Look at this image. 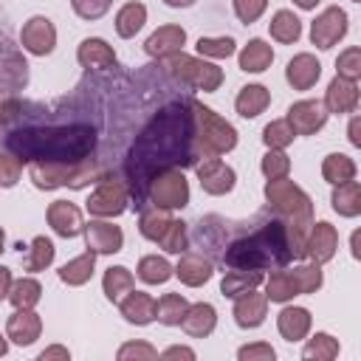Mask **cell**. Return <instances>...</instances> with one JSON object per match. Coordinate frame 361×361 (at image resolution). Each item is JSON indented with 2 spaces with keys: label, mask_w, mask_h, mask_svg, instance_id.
<instances>
[{
  "label": "cell",
  "mask_w": 361,
  "mask_h": 361,
  "mask_svg": "<svg viewBox=\"0 0 361 361\" xmlns=\"http://www.w3.org/2000/svg\"><path fill=\"white\" fill-rule=\"evenodd\" d=\"M8 353V341H6V336L0 333V355H6Z\"/></svg>",
  "instance_id": "cell-62"
},
{
  "label": "cell",
  "mask_w": 361,
  "mask_h": 361,
  "mask_svg": "<svg viewBox=\"0 0 361 361\" xmlns=\"http://www.w3.org/2000/svg\"><path fill=\"white\" fill-rule=\"evenodd\" d=\"M147 197L152 200V206L158 209H183L189 203V180L183 175V169L169 166L158 175H152V180L147 183Z\"/></svg>",
  "instance_id": "cell-6"
},
{
  "label": "cell",
  "mask_w": 361,
  "mask_h": 361,
  "mask_svg": "<svg viewBox=\"0 0 361 361\" xmlns=\"http://www.w3.org/2000/svg\"><path fill=\"white\" fill-rule=\"evenodd\" d=\"M118 307H121V316L130 322V324H149L155 322V299L144 290H127L124 299H118Z\"/></svg>",
  "instance_id": "cell-23"
},
{
  "label": "cell",
  "mask_w": 361,
  "mask_h": 361,
  "mask_svg": "<svg viewBox=\"0 0 361 361\" xmlns=\"http://www.w3.org/2000/svg\"><path fill=\"white\" fill-rule=\"evenodd\" d=\"M293 259L290 243H288V228L285 220L274 217L265 220L259 228L231 240L223 251V265L226 268H248V271H276L285 268Z\"/></svg>",
  "instance_id": "cell-3"
},
{
  "label": "cell",
  "mask_w": 361,
  "mask_h": 361,
  "mask_svg": "<svg viewBox=\"0 0 361 361\" xmlns=\"http://www.w3.org/2000/svg\"><path fill=\"white\" fill-rule=\"evenodd\" d=\"M11 271L6 268V265H0V302L3 299H8V290H11Z\"/></svg>",
  "instance_id": "cell-57"
},
{
  "label": "cell",
  "mask_w": 361,
  "mask_h": 361,
  "mask_svg": "<svg viewBox=\"0 0 361 361\" xmlns=\"http://www.w3.org/2000/svg\"><path fill=\"white\" fill-rule=\"evenodd\" d=\"M3 248H6V231H3V226H0V254H3Z\"/></svg>",
  "instance_id": "cell-63"
},
{
  "label": "cell",
  "mask_w": 361,
  "mask_h": 361,
  "mask_svg": "<svg viewBox=\"0 0 361 361\" xmlns=\"http://www.w3.org/2000/svg\"><path fill=\"white\" fill-rule=\"evenodd\" d=\"M288 172H290V158L282 149H268L262 158V175L268 180H276V178H288Z\"/></svg>",
  "instance_id": "cell-48"
},
{
  "label": "cell",
  "mask_w": 361,
  "mask_h": 361,
  "mask_svg": "<svg viewBox=\"0 0 361 361\" xmlns=\"http://www.w3.org/2000/svg\"><path fill=\"white\" fill-rule=\"evenodd\" d=\"M6 149L31 164H79L96 149V130L90 124L20 127L6 135Z\"/></svg>",
  "instance_id": "cell-2"
},
{
  "label": "cell",
  "mask_w": 361,
  "mask_h": 361,
  "mask_svg": "<svg viewBox=\"0 0 361 361\" xmlns=\"http://www.w3.org/2000/svg\"><path fill=\"white\" fill-rule=\"evenodd\" d=\"M265 316H268V296L265 293H257L251 288L243 296H237V302H234V322L240 327H245V330L259 327L265 322Z\"/></svg>",
  "instance_id": "cell-17"
},
{
  "label": "cell",
  "mask_w": 361,
  "mask_h": 361,
  "mask_svg": "<svg viewBox=\"0 0 361 361\" xmlns=\"http://www.w3.org/2000/svg\"><path fill=\"white\" fill-rule=\"evenodd\" d=\"M268 104H271V93L262 85H245V87H240V93L234 99V107L243 118H257Z\"/></svg>",
  "instance_id": "cell-28"
},
{
  "label": "cell",
  "mask_w": 361,
  "mask_h": 361,
  "mask_svg": "<svg viewBox=\"0 0 361 361\" xmlns=\"http://www.w3.org/2000/svg\"><path fill=\"white\" fill-rule=\"evenodd\" d=\"M85 240H87V248L96 254H116L124 245L121 228L107 223V220H90L85 226Z\"/></svg>",
  "instance_id": "cell-15"
},
{
  "label": "cell",
  "mask_w": 361,
  "mask_h": 361,
  "mask_svg": "<svg viewBox=\"0 0 361 361\" xmlns=\"http://www.w3.org/2000/svg\"><path fill=\"white\" fill-rule=\"evenodd\" d=\"M293 138H296V133H293V127L288 124V118H276V121H271V124L262 130V141H265L268 149H285Z\"/></svg>",
  "instance_id": "cell-44"
},
{
  "label": "cell",
  "mask_w": 361,
  "mask_h": 361,
  "mask_svg": "<svg viewBox=\"0 0 361 361\" xmlns=\"http://www.w3.org/2000/svg\"><path fill=\"white\" fill-rule=\"evenodd\" d=\"M76 59L87 71H110V68H116V51L104 39H99V37L82 39L79 51H76Z\"/></svg>",
  "instance_id": "cell-19"
},
{
  "label": "cell",
  "mask_w": 361,
  "mask_h": 361,
  "mask_svg": "<svg viewBox=\"0 0 361 361\" xmlns=\"http://www.w3.org/2000/svg\"><path fill=\"white\" fill-rule=\"evenodd\" d=\"M73 11L82 17V20H99L107 14V8L113 6V0H71Z\"/></svg>",
  "instance_id": "cell-51"
},
{
  "label": "cell",
  "mask_w": 361,
  "mask_h": 361,
  "mask_svg": "<svg viewBox=\"0 0 361 361\" xmlns=\"http://www.w3.org/2000/svg\"><path fill=\"white\" fill-rule=\"evenodd\" d=\"M268 8V0H234V14L240 23H257L262 11Z\"/></svg>",
  "instance_id": "cell-50"
},
{
  "label": "cell",
  "mask_w": 361,
  "mask_h": 361,
  "mask_svg": "<svg viewBox=\"0 0 361 361\" xmlns=\"http://www.w3.org/2000/svg\"><path fill=\"white\" fill-rule=\"evenodd\" d=\"M133 285H135V279H133V274H130L124 265H113V268L104 271L102 288H104V296H107L110 302H118L127 290H133Z\"/></svg>",
  "instance_id": "cell-37"
},
{
  "label": "cell",
  "mask_w": 361,
  "mask_h": 361,
  "mask_svg": "<svg viewBox=\"0 0 361 361\" xmlns=\"http://www.w3.org/2000/svg\"><path fill=\"white\" fill-rule=\"evenodd\" d=\"M276 327L285 341H302L310 330V310L307 307H282L276 316Z\"/></svg>",
  "instance_id": "cell-26"
},
{
  "label": "cell",
  "mask_w": 361,
  "mask_h": 361,
  "mask_svg": "<svg viewBox=\"0 0 361 361\" xmlns=\"http://www.w3.org/2000/svg\"><path fill=\"white\" fill-rule=\"evenodd\" d=\"M237 62H240V71H245V73H262L274 62V48L265 39H248V45H243Z\"/></svg>",
  "instance_id": "cell-27"
},
{
  "label": "cell",
  "mask_w": 361,
  "mask_h": 361,
  "mask_svg": "<svg viewBox=\"0 0 361 361\" xmlns=\"http://www.w3.org/2000/svg\"><path fill=\"white\" fill-rule=\"evenodd\" d=\"M186 307H189V302H186L180 293H164V296L155 302V319H158L161 324H169V327H172V324H180Z\"/></svg>",
  "instance_id": "cell-39"
},
{
  "label": "cell",
  "mask_w": 361,
  "mask_h": 361,
  "mask_svg": "<svg viewBox=\"0 0 361 361\" xmlns=\"http://www.w3.org/2000/svg\"><path fill=\"white\" fill-rule=\"evenodd\" d=\"M288 85L293 90H310L322 76V62L313 54H296L285 68Z\"/></svg>",
  "instance_id": "cell-20"
},
{
  "label": "cell",
  "mask_w": 361,
  "mask_h": 361,
  "mask_svg": "<svg viewBox=\"0 0 361 361\" xmlns=\"http://www.w3.org/2000/svg\"><path fill=\"white\" fill-rule=\"evenodd\" d=\"M144 23H147V6L144 3H127L116 14V34L130 39L144 28Z\"/></svg>",
  "instance_id": "cell-32"
},
{
  "label": "cell",
  "mask_w": 361,
  "mask_h": 361,
  "mask_svg": "<svg viewBox=\"0 0 361 361\" xmlns=\"http://www.w3.org/2000/svg\"><path fill=\"white\" fill-rule=\"evenodd\" d=\"M48 226L59 234V237H76L85 231V220L79 206L68 203V200H54L48 206Z\"/></svg>",
  "instance_id": "cell-16"
},
{
  "label": "cell",
  "mask_w": 361,
  "mask_h": 361,
  "mask_svg": "<svg viewBox=\"0 0 361 361\" xmlns=\"http://www.w3.org/2000/svg\"><path fill=\"white\" fill-rule=\"evenodd\" d=\"M274 347L265 344V341H257V344H245L237 350V358L240 361H274Z\"/></svg>",
  "instance_id": "cell-52"
},
{
  "label": "cell",
  "mask_w": 361,
  "mask_h": 361,
  "mask_svg": "<svg viewBox=\"0 0 361 361\" xmlns=\"http://www.w3.org/2000/svg\"><path fill=\"white\" fill-rule=\"evenodd\" d=\"M20 116H23V102L11 99V96H0V127L17 121Z\"/></svg>",
  "instance_id": "cell-54"
},
{
  "label": "cell",
  "mask_w": 361,
  "mask_h": 361,
  "mask_svg": "<svg viewBox=\"0 0 361 361\" xmlns=\"http://www.w3.org/2000/svg\"><path fill=\"white\" fill-rule=\"evenodd\" d=\"M234 51H237V45L231 37H200L197 39V54L209 56V59H226Z\"/></svg>",
  "instance_id": "cell-46"
},
{
  "label": "cell",
  "mask_w": 361,
  "mask_h": 361,
  "mask_svg": "<svg viewBox=\"0 0 361 361\" xmlns=\"http://www.w3.org/2000/svg\"><path fill=\"white\" fill-rule=\"evenodd\" d=\"M118 361H127V358H158V350L152 347V344H147V341H130V344H124L118 353Z\"/></svg>",
  "instance_id": "cell-53"
},
{
  "label": "cell",
  "mask_w": 361,
  "mask_h": 361,
  "mask_svg": "<svg viewBox=\"0 0 361 361\" xmlns=\"http://www.w3.org/2000/svg\"><path fill=\"white\" fill-rule=\"evenodd\" d=\"M268 28H271V37L276 39V42H296L299 37H302V20L293 14V11H288V8H279L274 17H271V23H268Z\"/></svg>",
  "instance_id": "cell-33"
},
{
  "label": "cell",
  "mask_w": 361,
  "mask_h": 361,
  "mask_svg": "<svg viewBox=\"0 0 361 361\" xmlns=\"http://www.w3.org/2000/svg\"><path fill=\"white\" fill-rule=\"evenodd\" d=\"M164 71L169 76H175L178 82H183L195 90H203V93H212L223 85V71L217 65H212L206 59H197V56H189L183 51L164 56Z\"/></svg>",
  "instance_id": "cell-5"
},
{
  "label": "cell",
  "mask_w": 361,
  "mask_h": 361,
  "mask_svg": "<svg viewBox=\"0 0 361 361\" xmlns=\"http://www.w3.org/2000/svg\"><path fill=\"white\" fill-rule=\"evenodd\" d=\"M51 358H62V361H68V358H71V353H68L65 347L54 344V347H45V350L39 353V361H51Z\"/></svg>",
  "instance_id": "cell-55"
},
{
  "label": "cell",
  "mask_w": 361,
  "mask_h": 361,
  "mask_svg": "<svg viewBox=\"0 0 361 361\" xmlns=\"http://www.w3.org/2000/svg\"><path fill=\"white\" fill-rule=\"evenodd\" d=\"M265 296H268V302H279V305H285V302H290L293 296H299L290 271H279V268H276V271L268 276Z\"/></svg>",
  "instance_id": "cell-40"
},
{
  "label": "cell",
  "mask_w": 361,
  "mask_h": 361,
  "mask_svg": "<svg viewBox=\"0 0 361 361\" xmlns=\"http://www.w3.org/2000/svg\"><path fill=\"white\" fill-rule=\"evenodd\" d=\"M135 271H138V279L147 282V285H164V282L175 274V268L169 265V259H164V257H158V254L141 257Z\"/></svg>",
  "instance_id": "cell-35"
},
{
  "label": "cell",
  "mask_w": 361,
  "mask_h": 361,
  "mask_svg": "<svg viewBox=\"0 0 361 361\" xmlns=\"http://www.w3.org/2000/svg\"><path fill=\"white\" fill-rule=\"evenodd\" d=\"M212 274H214V265H212V259H206L203 254H183V257L178 259V265H175V276H178L183 285H189V288H197V285L209 282Z\"/></svg>",
  "instance_id": "cell-25"
},
{
  "label": "cell",
  "mask_w": 361,
  "mask_h": 361,
  "mask_svg": "<svg viewBox=\"0 0 361 361\" xmlns=\"http://www.w3.org/2000/svg\"><path fill=\"white\" fill-rule=\"evenodd\" d=\"M358 130H361V118L358 116H353V121H350V144L353 147H361V135H358Z\"/></svg>",
  "instance_id": "cell-58"
},
{
  "label": "cell",
  "mask_w": 361,
  "mask_h": 361,
  "mask_svg": "<svg viewBox=\"0 0 361 361\" xmlns=\"http://www.w3.org/2000/svg\"><path fill=\"white\" fill-rule=\"evenodd\" d=\"M130 203V189L124 180L104 175L96 186V192L87 197V212L96 217H118Z\"/></svg>",
  "instance_id": "cell-8"
},
{
  "label": "cell",
  "mask_w": 361,
  "mask_h": 361,
  "mask_svg": "<svg viewBox=\"0 0 361 361\" xmlns=\"http://www.w3.org/2000/svg\"><path fill=\"white\" fill-rule=\"evenodd\" d=\"M93 268H96V251L87 248L85 254H79L76 259H71V262H65L59 268V279L65 285H71V288H79L93 276Z\"/></svg>",
  "instance_id": "cell-29"
},
{
  "label": "cell",
  "mask_w": 361,
  "mask_h": 361,
  "mask_svg": "<svg viewBox=\"0 0 361 361\" xmlns=\"http://www.w3.org/2000/svg\"><path fill=\"white\" fill-rule=\"evenodd\" d=\"M322 175H324V180L333 183V186L347 183V180L355 178V161H353L350 155H344V152H330V155L324 158V164H322Z\"/></svg>",
  "instance_id": "cell-34"
},
{
  "label": "cell",
  "mask_w": 361,
  "mask_h": 361,
  "mask_svg": "<svg viewBox=\"0 0 361 361\" xmlns=\"http://www.w3.org/2000/svg\"><path fill=\"white\" fill-rule=\"evenodd\" d=\"M327 116H330V113H327L324 102H319V99H302V102L290 104V110H288V124L293 127L296 135H313V133H319V130L324 127Z\"/></svg>",
  "instance_id": "cell-11"
},
{
  "label": "cell",
  "mask_w": 361,
  "mask_h": 361,
  "mask_svg": "<svg viewBox=\"0 0 361 361\" xmlns=\"http://www.w3.org/2000/svg\"><path fill=\"white\" fill-rule=\"evenodd\" d=\"M336 76H344V79H350V82H358V76H361V48H347V51H341L338 54V59H336Z\"/></svg>",
  "instance_id": "cell-47"
},
{
  "label": "cell",
  "mask_w": 361,
  "mask_h": 361,
  "mask_svg": "<svg viewBox=\"0 0 361 361\" xmlns=\"http://www.w3.org/2000/svg\"><path fill=\"white\" fill-rule=\"evenodd\" d=\"M166 6H172V8H186V6H192L195 0H164Z\"/></svg>",
  "instance_id": "cell-59"
},
{
  "label": "cell",
  "mask_w": 361,
  "mask_h": 361,
  "mask_svg": "<svg viewBox=\"0 0 361 361\" xmlns=\"http://www.w3.org/2000/svg\"><path fill=\"white\" fill-rule=\"evenodd\" d=\"M265 200L268 206L282 214L285 220L290 217H313V203L310 197L288 178H276V180H268L265 183Z\"/></svg>",
  "instance_id": "cell-7"
},
{
  "label": "cell",
  "mask_w": 361,
  "mask_h": 361,
  "mask_svg": "<svg viewBox=\"0 0 361 361\" xmlns=\"http://www.w3.org/2000/svg\"><path fill=\"white\" fill-rule=\"evenodd\" d=\"M330 203H333V209H336L341 217H355V214H361V186H358V180L353 178V180H347V183H338V186L333 189Z\"/></svg>",
  "instance_id": "cell-31"
},
{
  "label": "cell",
  "mask_w": 361,
  "mask_h": 361,
  "mask_svg": "<svg viewBox=\"0 0 361 361\" xmlns=\"http://www.w3.org/2000/svg\"><path fill=\"white\" fill-rule=\"evenodd\" d=\"M39 333H42V319L34 310H14L6 322V338L20 347L34 344L39 338Z\"/></svg>",
  "instance_id": "cell-18"
},
{
  "label": "cell",
  "mask_w": 361,
  "mask_h": 361,
  "mask_svg": "<svg viewBox=\"0 0 361 361\" xmlns=\"http://www.w3.org/2000/svg\"><path fill=\"white\" fill-rule=\"evenodd\" d=\"M353 3H361V0H353Z\"/></svg>",
  "instance_id": "cell-64"
},
{
  "label": "cell",
  "mask_w": 361,
  "mask_h": 361,
  "mask_svg": "<svg viewBox=\"0 0 361 361\" xmlns=\"http://www.w3.org/2000/svg\"><path fill=\"white\" fill-rule=\"evenodd\" d=\"M293 276V285H296V293H316L322 288V265L319 262H307V265H299L290 271Z\"/></svg>",
  "instance_id": "cell-43"
},
{
  "label": "cell",
  "mask_w": 361,
  "mask_h": 361,
  "mask_svg": "<svg viewBox=\"0 0 361 361\" xmlns=\"http://www.w3.org/2000/svg\"><path fill=\"white\" fill-rule=\"evenodd\" d=\"M336 248H338V231H336V226H330L324 220L313 223L310 231H307L305 257H310L313 262L324 265V262H330L336 257Z\"/></svg>",
  "instance_id": "cell-13"
},
{
  "label": "cell",
  "mask_w": 361,
  "mask_h": 361,
  "mask_svg": "<svg viewBox=\"0 0 361 361\" xmlns=\"http://www.w3.org/2000/svg\"><path fill=\"white\" fill-rule=\"evenodd\" d=\"M39 296H42V285H39L34 276H23V279L11 282L8 302H11L17 310H34V305L39 302Z\"/></svg>",
  "instance_id": "cell-36"
},
{
  "label": "cell",
  "mask_w": 361,
  "mask_h": 361,
  "mask_svg": "<svg viewBox=\"0 0 361 361\" xmlns=\"http://www.w3.org/2000/svg\"><path fill=\"white\" fill-rule=\"evenodd\" d=\"M20 175H23V161L14 152H8V149L0 152V186L3 189L14 186L20 180Z\"/></svg>",
  "instance_id": "cell-49"
},
{
  "label": "cell",
  "mask_w": 361,
  "mask_h": 361,
  "mask_svg": "<svg viewBox=\"0 0 361 361\" xmlns=\"http://www.w3.org/2000/svg\"><path fill=\"white\" fill-rule=\"evenodd\" d=\"M197 158L200 152L195 147V121L189 99L172 102L161 113H155L133 141L127 155V180L133 186L138 183L141 195H147V183L152 180V175L169 166H195Z\"/></svg>",
  "instance_id": "cell-1"
},
{
  "label": "cell",
  "mask_w": 361,
  "mask_h": 361,
  "mask_svg": "<svg viewBox=\"0 0 361 361\" xmlns=\"http://www.w3.org/2000/svg\"><path fill=\"white\" fill-rule=\"evenodd\" d=\"M169 223H172V217H169V212H166V209L149 206V209H144V212H141V217H138V231H141L147 240L158 243Z\"/></svg>",
  "instance_id": "cell-38"
},
{
  "label": "cell",
  "mask_w": 361,
  "mask_h": 361,
  "mask_svg": "<svg viewBox=\"0 0 361 361\" xmlns=\"http://www.w3.org/2000/svg\"><path fill=\"white\" fill-rule=\"evenodd\" d=\"M347 34V11L338 6L324 8L313 23H310V42L322 51L333 48L341 37Z\"/></svg>",
  "instance_id": "cell-9"
},
{
  "label": "cell",
  "mask_w": 361,
  "mask_h": 361,
  "mask_svg": "<svg viewBox=\"0 0 361 361\" xmlns=\"http://www.w3.org/2000/svg\"><path fill=\"white\" fill-rule=\"evenodd\" d=\"M158 245H161L164 251H169V254H180V251H186V245H189L186 223H183V220H175V217H172V223H169V226H166V231L161 234Z\"/></svg>",
  "instance_id": "cell-45"
},
{
  "label": "cell",
  "mask_w": 361,
  "mask_h": 361,
  "mask_svg": "<svg viewBox=\"0 0 361 361\" xmlns=\"http://www.w3.org/2000/svg\"><path fill=\"white\" fill-rule=\"evenodd\" d=\"M217 324V310L209 305V302H195L186 307L183 319H180V327L192 336V338H206Z\"/></svg>",
  "instance_id": "cell-24"
},
{
  "label": "cell",
  "mask_w": 361,
  "mask_h": 361,
  "mask_svg": "<svg viewBox=\"0 0 361 361\" xmlns=\"http://www.w3.org/2000/svg\"><path fill=\"white\" fill-rule=\"evenodd\" d=\"M259 282H262V271L231 268V271L223 276V282H220V293H223V296H228V299H237V296H243L245 290L257 288Z\"/></svg>",
  "instance_id": "cell-30"
},
{
  "label": "cell",
  "mask_w": 361,
  "mask_h": 361,
  "mask_svg": "<svg viewBox=\"0 0 361 361\" xmlns=\"http://www.w3.org/2000/svg\"><path fill=\"white\" fill-rule=\"evenodd\" d=\"M54 254H56V248H54V243L48 237H34L23 265H25V271H45L54 262Z\"/></svg>",
  "instance_id": "cell-41"
},
{
  "label": "cell",
  "mask_w": 361,
  "mask_h": 361,
  "mask_svg": "<svg viewBox=\"0 0 361 361\" xmlns=\"http://www.w3.org/2000/svg\"><path fill=\"white\" fill-rule=\"evenodd\" d=\"M336 355H338V341L330 333H316L302 350V358L307 361H333Z\"/></svg>",
  "instance_id": "cell-42"
},
{
  "label": "cell",
  "mask_w": 361,
  "mask_h": 361,
  "mask_svg": "<svg viewBox=\"0 0 361 361\" xmlns=\"http://www.w3.org/2000/svg\"><path fill=\"white\" fill-rule=\"evenodd\" d=\"M79 164H45V161H34L28 166V178L34 180L37 189H59V186H68L73 180Z\"/></svg>",
  "instance_id": "cell-14"
},
{
  "label": "cell",
  "mask_w": 361,
  "mask_h": 361,
  "mask_svg": "<svg viewBox=\"0 0 361 361\" xmlns=\"http://www.w3.org/2000/svg\"><path fill=\"white\" fill-rule=\"evenodd\" d=\"M350 245H353V257L358 259V257H361V251H358V231H353V237H350Z\"/></svg>",
  "instance_id": "cell-60"
},
{
  "label": "cell",
  "mask_w": 361,
  "mask_h": 361,
  "mask_svg": "<svg viewBox=\"0 0 361 361\" xmlns=\"http://www.w3.org/2000/svg\"><path fill=\"white\" fill-rule=\"evenodd\" d=\"M189 107H192V121H195V147L203 158L223 155L237 147V130L223 116H217L212 107L195 99H189Z\"/></svg>",
  "instance_id": "cell-4"
},
{
  "label": "cell",
  "mask_w": 361,
  "mask_h": 361,
  "mask_svg": "<svg viewBox=\"0 0 361 361\" xmlns=\"http://www.w3.org/2000/svg\"><path fill=\"white\" fill-rule=\"evenodd\" d=\"M161 358H195V350H189V347H180V344H175V347H169V350H164L161 353Z\"/></svg>",
  "instance_id": "cell-56"
},
{
  "label": "cell",
  "mask_w": 361,
  "mask_h": 361,
  "mask_svg": "<svg viewBox=\"0 0 361 361\" xmlns=\"http://www.w3.org/2000/svg\"><path fill=\"white\" fill-rule=\"evenodd\" d=\"M20 45L28 51V54H34V56H45V54H51L54 51V45H56V28H54V23L48 20V17H31L25 25H23V31H20Z\"/></svg>",
  "instance_id": "cell-12"
},
{
  "label": "cell",
  "mask_w": 361,
  "mask_h": 361,
  "mask_svg": "<svg viewBox=\"0 0 361 361\" xmlns=\"http://www.w3.org/2000/svg\"><path fill=\"white\" fill-rule=\"evenodd\" d=\"M324 107H327V113H336V116L353 113V110L358 107V85L350 82V79H344V76H336V79L327 85Z\"/></svg>",
  "instance_id": "cell-21"
},
{
  "label": "cell",
  "mask_w": 361,
  "mask_h": 361,
  "mask_svg": "<svg viewBox=\"0 0 361 361\" xmlns=\"http://www.w3.org/2000/svg\"><path fill=\"white\" fill-rule=\"evenodd\" d=\"M195 172H197V180L203 186L206 195H228L237 183V175L228 164H223L217 155H209L203 161L195 164Z\"/></svg>",
  "instance_id": "cell-10"
},
{
  "label": "cell",
  "mask_w": 361,
  "mask_h": 361,
  "mask_svg": "<svg viewBox=\"0 0 361 361\" xmlns=\"http://www.w3.org/2000/svg\"><path fill=\"white\" fill-rule=\"evenodd\" d=\"M183 42H186V31L180 25H161L155 34H149V39L144 42V51L152 59H164L169 54L183 51Z\"/></svg>",
  "instance_id": "cell-22"
},
{
  "label": "cell",
  "mask_w": 361,
  "mask_h": 361,
  "mask_svg": "<svg viewBox=\"0 0 361 361\" xmlns=\"http://www.w3.org/2000/svg\"><path fill=\"white\" fill-rule=\"evenodd\" d=\"M293 3H296L299 8H316V3H319V0H293Z\"/></svg>",
  "instance_id": "cell-61"
}]
</instances>
